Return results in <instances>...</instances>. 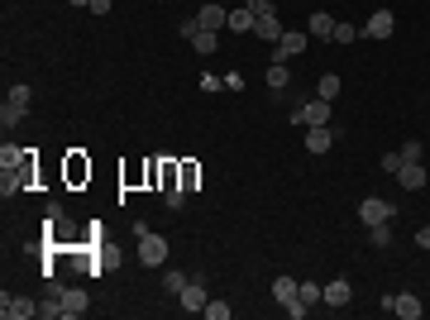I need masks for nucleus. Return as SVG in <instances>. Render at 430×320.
Segmentation results:
<instances>
[{
    "instance_id": "obj_1",
    "label": "nucleus",
    "mask_w": 430,
    "mask_h": 320,
    "mask_svg": "<svg viewBox=\"0 0 430 320\" xmlns=\"http://www.w3.org/2000/svg\"><path fill=\"white\" fill-rule=\"evenodd\" d=\"M134 234H139V263L143 268H163L168 263V239H163L158 229H148V224H134Z\"/></svg>"
},
{
    "instance_id": "obj_2",
    "label": "nucleus",
    "mask_w": 430,
    "mask_h": 320,
    "mask_svg": "<svg viewBox=\"0 0 430 320\" xmlns=\"http://www.w3.org/2000/svg\"><path fill=\"white\" fill-rule=\"evenodd\" d=\"M382 311H387V316H401V320H421V316H426L421 296H411V291H397V296H382Z\"/></svg>"
},
{
    "instance_id": "obj_3",
    "label": "nucleus",
    "mask_w": 430,
    "mask_h": 320,
    "mask_svg": "<svg viewBox=\"0 0 430 320\" xmlns=\"http://www.w3.org/2000/svg\"><path fill=\"white\" fill-rule=\"evenodd\" d=\"M359 220H364V224H392V201H382V196H364V201H359Z\"/></svg>"
},
{
    "instance_id": "obj_4",
    "label": "nucleus",
    "mask_w": 430,
    "mask_h": 320,
    "mask_svg": "<svg viewBox=\"0 0 430 320\" xmlns=\"http://www.w3.org/2000/svg\"><path fill=\"white\" fill-rule=\"evenodd\" d=\"M306 43H311V33H302V29H287L277 43H272V63H287V58H297V53H306Z\"/></svg>"
},
{
    "instance_id": "obj_5",
    "label": "nucleus",
    "mask_w": 430,
    "mask_h": 320,
    "mask_svg": "<svg viewBox=\"0 0 430 320\" xmlns=\"http://www.w3.org/2000/svg\"><path fill=\"white\" fill-rule=\"evenodd\" d=\"M302 129H311V125H330V100H306V105H297V115H292Z\"/></svg>"
},
{
    "instance_id": "obj_6",
    "label": "nucleus",
    "mask_w": 430,
    "mask_h": 320,
    "mask_svg": "<svg viewBox=\"0 0 430 320\" xmlns=\"http://www.w3.org/2000/svg\"><path fill=\"white\" fill-rule=\"evenodd\" d=\"M196 29H210V33L230 29V10H225L220 0H210V5H201V15H196Z\"/></svg>"
},
{
    "instance_id": "obj_7",
    "label": "nucleus",
    "mask_w": 430,
    "mask_h": 320,
    "mask_svg": "<svg viewBox=\"0 0 430 320\" xmlns=\"http://www.w3.org/2000/svg\"><path fill=\"white\" fill-rule=\"evenodd\" d=\"M0 316L5 320H29V316H39V301H29V296H0Z\"/></svg>"
},
{
    "instance_id": "obj_8",
    "label": "nucleus",
    "mask_w": 430,
    "mask_h": 320,
    "mask_svg": "<svg viewBox=\"0 0 430 320\" xmlns=\"http://www.w3.org/2000/svg\"><path fill=\"white\" fill-rule=\"evenodd\" d=\"M334 148V129L330 125H311L306 129V153H330Z\"/></svg>"
},
{
    "instance_id": "obj_9",
    "label": "nucleus",
    "mask_w": 430,
    "mask_h": 320,
    "mask_svg": "<svg viewBox=\"0 0 430 320\" xmlns=\"http://www.w3.org/2000/svg\"><path fill=\"white\" fill-rule=\"evenodd\" d=\"M24 120H29V105H19V100H5V105H0V129H5V134L19 129Z\"/></svg>"
},
{
    "instance_id": "obj_10",
    "label": "nucleus",
    "mask_w": 430,
    "mask_h": 320,
    "mask_svg": "<svg viewBox=\"0 0 430 320\" xmlns=\"http://www.w3.org/2000/svg\"><path fill=\"white\" fill-rule=\"evenodd\" d=\"M397 182L406 187V192H421V187H426V167H421V162H401V167H397Z\"/></svg>"
},
{
    "instance_id": "obj_11",
    "label": "nucleus",
    "mask_w": 430,
    "mask_h": 320,
    "mask_svg": "<svg viewBox=\"0 0 430 320\" xmlns=\"http://www.w3.org/2000/svg\"><path fill=\"white\" fill-rule=\"evenodd\" d=\"M177 301H182V311H206V287L201 282H187V287L177 291Z\"/></svg>"
},
{
    "instance_id": "obj_12",
    "label": "nucleus",
    "mask_w": 430,
    "mask_h": 320,
    "mask_svg": "<svg viewBox=\"0 0 430 320\" xmlns=\"http://www.w3.org/2000/svg\"><path fill=\"white\" fill-rule=\"evenodd\" d=\"M392 10H373V19H368V38H392Z\"/></svg>"
},
{
    "instance_id": "obj_13",
    "label": "nucleus",
    "mask_w": 430,
    "mask_h": 320,
    "mask_svg": "<svg viewBox=\"0 0 430 320\" xmlns=\"http://www.w3.org/2000/svg\"><path fill=\"white\" fill-rule=\"evenodd\" d=\"M354 287L344 282V277H334V282H325V306H349Z\"/></svg>"
},
{
    "instance_id": "obj_14",
    "label": "nucleus",
    "mask_w": 430,
    "mask_h": 320,
    "mask_svg": "<svg viewBox=\"0 0 430 320\" xmlns=\"http://www.w3.org/2000/svg\"><path fill=\"white\" fill-rule=\"evenodd\" d=\"M272 296H277V306H292L297 301V277H272Z\"/></svg>"
},
{
    "instance_id": "obj_15",
    "label": "nucleus",
    "mask_w": 430,
    "mask_h": 320,
    "mask_svg": "<svg viewBox=\"0 0 430 320\" xmlns=\"http://www.w3.org/2000/svg\"><path fill=\"white\" fill-rule=\"evenodd\" d=\"M39 316H43V320H58V316H63V287H48V296L39 301Z\"/></svg>"
},
{
    "instance_id": "obj_16",
    "label": "nucleus",
    "mask_w": 430,
    "mask_h": 320,
    "mask_svg": "<svg viewBox=\"0 0 430 320\" xmlns=\"http://www.w3.org/2000/svg\"><path fill=\"white\" fill-rule=\"evenodd\" d=\"M254 24H258V15L249 10V5H239V10H230V29H235V33H254Z\"/></svg>"
},
{
    "instance_id": "obj_17",
    "label": "nucleus",
    "mask_w": 430,
    "mask_h": 320,
    "mask_svg": "<svg viewBox=\"0 0 430 320\" xmlns=\"http://www.w3.org/2000/svg\"><path fill=\"white\" fill-rule=\"evenodd\" d=\"M254 33L263 38V43H277L287 29H277V15H258V24H254Z\"/></svg>"
},
{
    "instance_id": "obj_18",
    "label": "nucleus",
    "mask_w": 430,
    "mask_h": 320,
    "mask_svg": "<svg viewBox=\"0 0 430 320\" xmlns=\"http://www.w3.org/2000/svg\"><path fill=\"white\" fill-rule=\"evenodd\" d=\"M86 306H91L86 301V291H77V287L63 291V316H86Z\"/></svg>"
},
{
    "instance_id": "obj_19",
    "label": "nucleus",
    "mask_w": 430,
    "mask_h": 320,
    "mask_svg": "<svg viewBox=\"0 0 430 320\" xmlns=\"http://www.w3.org/2000/svg\"><path fill=\"white\" fill-rule=\"evenodd\" d=\"M306 33H311V38H334V19L316 10V15H311V29H306Z\"/></svg>"
},
{
    "instance_id": "obj_20",
    "label": "nucleus",
    "mask_w": 430,
    "mask_h": 320,
    "mask_svg": "<svg viewBox=\"0 0 430 320\" xmlns=\"http://www.w3.org/2000/svg\"><path fill=\"white\" fill-rule=\"evenodd\" d=\"M316 96L320 100H334V96H339V72H325V77L316 81Z\"/></svg>"
},
{
    "instance_id": "obj_21",
    "label": "nucleus",
    "mask_w": 430,
    "mask_h": 320,
    "mask_svg": "<svg viewBox=\"0 0 430 320\" xmlns=\"http://www.w3.org/2000/svg\"><path fill=\"white\" fill-rule=\"evenodd\" d=\"M0 167H5V172H15V167H24V148L5 144V148H0Z\"/></svg>"
},
{
    "instance_id": "obj_22",
    "label": "nucleus",
    "mask_w": 430,
    "mask_h": 320,
    "mask_svg": "<svg viewBox=\"0 0 430 320\" xmlns=\"http://www.w3.org/2000/svg\"><path fill=\"white\" fill-rule=\"evenodd\" d=\"M191 48H196L201 58H206V53H215V48H220V38H215L210 29H196V38H191Z\"/></svg>"
},
{
    "instance_id": "obj_23",
    "label": "nucleus",
    "mask_w": 430,
    "mask_h": 320,
    "mask_svg": "<svg viewBox=\"0 0 430 320\" xmlns=\"http://www.w3.org/2000/svg\"><path fill=\"white\" fill-rule=\"evenodd\" d=\"M287 81H292L287 63H272V67H268V86H272V91H287Z\"/></svg>"
},
{
    "instance_id": "obj_24",
    "label": "nucleus",
    "mask_w": 430,
    "mask_h": 320,
    "mask_svg": "<svg viewBox=\"0 0 430 320\" xmlns=\"http://www.w3.org/2000/svg\"><path fill=\"white\" fill-rule=\"evenodd\" d=\"M368 244H373V249H387V244H392V229H387V224H368Z\"/></svg>"
},
{
    "instance_id": "obj_25",
    "label": "nucleus",
    "mask_w": 430,
    "mask_h": 320,
    "mask_svg": "<svg viewBox=\"0 0 430 320\" xmlns=\"http://www.w3.org/2000/svg\"><path fill=\"white\" fill-rule=\"evenodd\" d=\"M163 287H168V291H182V287H187V277H182L177 268H163Z\"/></svg>"
},
{
    "instance_id": "obj_26",
    "label": "nucleus",
    "mask_w": 430,
    "mask_h": 320,
    "mask_svg": "<svg viewBox=\"0 0 430 320\" xmlns=\"http://www.w3.org/2000/svg\"><path fill=\"white\" fill-rule=\"evenodd\" d=\"M201 316H206V320H230V306H225V301H206Z\"/></svg>"
},
{
    "instance_id": "obj_27",
    "label": "nucleus",
    "mask_w": 430,
    "mask_h": 320,
    "mask_svg": "<svg viewBox=\"0 0 430 320\" xmlns=\"http://www.w3.org/2000/svg\"><path fill=\"white\" fill-rule=\"evenodd\" d=\"M354 38H359V29H354V24H334V38H330V43H354Z\"/></svg>"
},
{
    "instance_id": "obj_28",
    "label": "nucleus",
    "mask_w": 430,
    "mask_h": 320,
    "mask_svg": "<svg viewBox=\"0 0 430 320\" xmlns=\"http://www.w3.org/2000/svg\"><path fill=\"white\" fill-rule=\"evenodd\" d=\"M421 153H426L421 139H406V144H401V158H406V162H421Z\"/></svg>"
},
{
    "instance_id": "obj_29",
    "label": "nucleus",
    "mask_w": 430,
    "mask_h": 320,
    "mask_svg": "<svg viewBox=\"0 0 430 320\" xmlns=\"http://www.w3.org/2000/svg\"><path fill=\"white\" fill-rule=\"evenodd\" d=\"M401 162H406L401 153H382V172H392V177H397V167H401Z\"/></svg>"
},
{
    "instance_id": "obj_30",
    "label": "nucleus",
    "mask_w": 430,
    "mask_h": 320,
    "mask_svg": "<svg viewBox=\"0 0 430 320\" xmlns=\"http://www.w3.org/2000/svg\"><path fill=\"white\" fill-rule=\"evenodd\" d=\"M196 177H201V167H196V162H182V182H187V187L196 182ZM187 187H182V192H187Z\"/></svg>"
},
{
    "instance_id": "obj_31",
    "label": "nucleus",
    "mask_w": 430,
    "mask_h": 320,
    "mask_svg": "<svg viewBox=\"0 0 430 320\" xmlns=\"http://www.w3.org/2000/svg\"><path fill=\"white\" fill-rule=\"evenodd\" d=\"M249 10L254 15H272V0H249Z\"/></svg>"
},
{
    "instance_id": "obj_32",
    "label": "nucleus",
    "mask_w": 430,
    "mask_h": 320,
    "mask_svg": "<svg viewBox=\"0 0 430 320\" xmlns=\"http://www.w3.org/2000/svg\"><path fill=\"white\" fill-rule=\"evenodd\" d=\"M86 10H91V15H111V0H91Z\"/></svg>"
},
{
    "instance_id": "obj_33",
    "label": "nucleus",
    "mask_w": 430,
    "mask_h": 320,
    "mask_svg": "<svg viewBox=\"0 0 430 320\" xmlns=\"http://www.w3.org/2000/svg\"><path fill=\"white\" fill-rule=\"evenodd\" d=\"M416 244H421V249H430V224H421V229H416Z\"/></svg>"
},
{
    "instance_id": "obj_34",
    "label": "nucleus",
    "mask_w": 430,
    "mask_h": 320,
    "mask_svg": "<svg viewBox=\"0 0 430 320\" xmlns=\"http://www.w3.org/2000/svg\"><path fill=\"white\" fill-rule=\"evenodd\" d=\"M72 5H91V0H72Z\"/></svg>"
},
{
    "instance_id": "obj_35",
    "label": "nucleus",
    "mask_w": 430,
    "mask_h": 320,
    "mask_svg": "<svg viewBox=\"0 0 430 320\" xmlns=\"http://www.w3.org/2000/svg\"><path fill=\"white\" fill-rule=\"evenodd\" d=\"M220 5H225V0H220Z\"/></svg>"
}]
</instances>
